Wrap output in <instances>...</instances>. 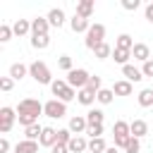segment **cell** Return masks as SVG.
Here are the masks:
<instances>
[{
	"instance_id": "1",
	"label": "cell",
	"mask_w": 153,
	"mask_h": 153,
	"mask_svg": "<svg viewBox=\"0 0 153 153\" xmlns=\"http://www.w3.org/2000/svg\"><path fill=\"white\" fill-rule=\"evenodd\" d=\"M41 112H43V105L36 98H24L17 105V120H19V124L24 129L31 127V124H38V115Z\"/></svg>"
},
{
	"instance_id": "16",
	"label": "cell",
	"mask_w": 153,
	"mask_h": 153,
	"mask_svg": "<svg viewBox=\"0 0 153 153\" xmlns=\"http://www.w3.org/2000/svg\"><path fill=\"white\" fill-rule=\"evenodd\" d=\"M103 120H105V112L98 110V108H91V110L86 112V122H88V127H98V124H103Z\"/></svg>"
},
{
	"instance_id": "20",
	"label": "cell",
	"mask_w": 153,
	"mask_h": 153,
	"mask_svg": "<svg viewBox=\"0 0 153 153\" xmlns=\"http://www.w3.org/2000/svg\"><path fill=\"white\" fill-rule=\"evenodd\" d=\"M48 22H50V26L60 29V26L65 24V12H62L60 7H53V10L48 12Z\"/></svg>"
},
{
	"instance_id": "38",
	"label": "cell",
	"mask_w": 153,
	"mask_h": 153,
	"mask_svg": "<svg viewBox=\"0 0 153 153\" xmlns=\"http://www.w3.org/2000/svg\"><path fill=\"white\" fill-rule=\"evenodd\" d=\"M12 86H14V79L12 76H0V91H12Z\"/></svg>"
},
{
	"instance_id": "43",
	"label": "cell",
	"mask_w": 153,
	"mask_h": 153,
	"mask_svg": "<svg viewBox=\"0 0 153 153\" xmlns=\"http://www.w3.org/2000/svg\"><path fill=\"white\" fill-rule=\"evenodd\" d=\"M7 151H10V141L2 136V139H0V153H7Z\"/></svg>"
},
{
	"instance_id": "37",
	"label": "cell",
	"mask_w": 153,
	"mask_h": 153,
	"mask_svg": "<svg viewBox=\"0 0 153 153\" xmlns=\"http://www.w3.org/2000/svg\"><path fill=\"white\" fill-rule=\"evenodd\" d=\"M14 36V31H12V26H7V24H2L0 26V43H7L10 38Z\"/></svg>"
},
{
	"instance_id": "15",
	"label": "cell",
	"mask_w": 153,
	"mask_h": 153,
	"mask_svg": "<svg viewBox=\"0 0 153 153\" xmlns=\"http://www.w3.org/2000/svg\"><path fill=\"white\" fill-rule=\"evenodd\" d=\"M76 17H84V19H91V14H93V0H81V2H76V12H74Z\"/></svg>"
},
{
	"instance_id": "41",
	"label": "cell",
	"mask_w": 153,
	"mask_h": 153,
	"mask_svg": "<svg viewBox=\"0 0 153 153\" xmlns=\"http://www.w3.org/2000/svg\"><path fill=\"white\" fill-rule=\"evenodd\" d=\"M141 72H143V76H153V60H148V62H143V67H141Z\"/></svg>"
},
{
	"instance_id": "32",
	"label": "cell",
	"mask_w": 153,
	"mask_h": 153,
	"mask_svg": "<svg viewBox=\"0 0 153 153\" xmlns=\"http://www.w3.org/2000/svg\"><path fill=\"white\" fill-rule=\"evenodd\" d=\"M93 55H96L98 60H105V57H112V48H110L108 43H100V45H96V50H93Z\"/></svg>"
},
{
	"instance_id": "19",
	"label": "cell",
	"mask_w": 153,
	"mask_h": 153,
	"mask_svg": "<svg viewBox=\"0 0 153 153\" xmlns=\"http://www.w3.org/2000/svg\"><path fill=\"white\" fill-rule=\"evenodd\" d=\"M38 141H29V139H24V141H19L17 146H14V153H38Z\"/></svg>"
},
{
	"instance_id": "44",
	"label": "cell",
	"mask_w": 153,
	"mask_h": 153,
	"mask_svg": "<svg viewBox=\"0 0 153 153\" xmlns=\"http://www.w3.org/2000/svg\"><path fill=\"white\" fill-rule=\"evenodd\" d=\"M146 19L153 24V2H148V5H146Z\"/></svg>"
},
{
	"instance_id": "14",
	"label": "cell",
	"mask_w": 153,
	"mask_h": 153,
	"mask_svg": "<svg viewBox=\"0 0 153 153\" xmlns=\"http://www.w3.org/2000/svg\"><path fill=\"white\" fill-rule=\"evenodd\" d=\"M112 136L129 139V136H131V127H129V122H124V120H117V122L112 124Z\"/></svg>"
},
{
	"instance_id": "28",
	"label": "cell",
	"mask_w": 153,
	"mask_h": 153,
	"mask_svg": "<svg viewBox=\"0 0 153 153\" xmlns=\"http://www.w3.org/2000/svg\"><path fill=\"white\" fill-rule=\"evenodd\" d=\"M108 151V143H105V139L100 136V139H91L88 141V153H105Z\"/></svg>"
},
{
	"instance_id": "3",
	"label": "cell",
	"mask_w": 153,
	"mask_h": 153,
	"mask_svg": "<svg viewBox=\"0 0 153 153\" xmlns=\"http://www.w3.org/2000/svg\"><path fill=\"white\" fill-rule=\"evenodd\" d=\"M50 91H53V96H57V100H62V103H69V100H74L76 98V88H72L69 84H67V79H57V81H53L50 84Z\"/></svg>"
},
{
	"instance_id": "34",
	"label": "cell",
	"mask_w": 153,
	"mask_h": 153,
	"mask_svg": "<svg viewBox=\"0 0 153 153\" xmlns=\"http://www.w3.org/2000/svg\"><path fill=\"white\" fill-rule=\"evenodd\" d=\"M124 153H141V141H139L136 136H131V139L127 141V148H124Z\"/></svg>"
},
{
	"instance_id": "18",
	"label": "cell",
	"mask_w": 153,
	"mask_h": 153,
	"mask_svg": "<svg viewBox=\"0 0 153 153\" xmlns=\"http://www.w3.org/2000/svg\"><path fill=\"white\" fill-rule=\"evenodd\" d=\"M67 148H69V153H84V151H88V141L84 136H72Z\"/></svg>"
},
{
	"instance_id": "35",
	"label": "cell",
	"mask_w": 153,
	"mask_h": 153,
	"mask_svg": "<svg viewBox=\"0 0 153 153\" xmlns=\"http://www.w3.org/2000/svg\"><path fill=\"white\" fill-rule=\"evenodd\" d=\"M57 67L65 69V72H72V69H74V67H72V57H69V55H60V57H57Z\"/></svg>"
},
{
	"instance_id": "10",
	"label": "cell",
	"mask_w": 153,
	"mask_h": 153,
	"mask_svg": "<svg viewBox=\"0 0 153 153\" xmlns=\"http://www.w3.org/2000/svg\"><path fill=\"white\" fill-rule=\"evenodd\" d=\"M38 143L45 146V148H53V146L57 143V129H53V127H43V134H41Z\"/></svg>"
},
{
	"instance_id": "25",
	"label": "cell",
	"mask_w": 153,
	"mask_h": 153,
	"mask_svg": "<svg viewBox=\"0 0 153 153\" xmlns=\"http://www.w3.org/2000/svg\"><path fill=\"white\" fill-rule=\"evenodd\" d=\"M76 100H79L81 105H88V108H91L93 100H96V93H93L91 88H81V91L76 93Z\"/></svg>"
},
{
	"instance_id": "17",
	"label": "cell",
	"mask_w": 153,
	"mask_h": 153,
	"mask_svg": "<svg viewBox=\"0 0 153 153\" xmlns=\"http://www.w3.org/2000/svg\"><path fill=\"white\" fill-rule=\"evenodd\" d=\"M129 127H131V136H136V139H143L148 134L146 120H134V122H129Z\"/></svg>"
},
{
	"instance_id": "40",
	"label": "cell",
	"mask_w": 153,
	"mask_h": 153,
	"mask_svg": "<svg viewBox=\"0 0 153 153\" xmlns=\"http://www.w3.org/2000/svg\"><path fill=\"white\" fill-rule=\"evenodd\" d=\"M139 5H141L139 0H122V7H124V10H129V12H134Z\"/></svg>"
},
{
	"instance_id": "29",
	"label": "cell",
	"mask_w": 153,
	"mask_h": 153,
	"mask_svg": "<svg viewBox=\"0 0 153 153\" xmlns=\"http://www.w3.org/2000/svg\"><path fill=\"white\" fill-rule=\"evenodd\" d=\"M139 105H141V108H151V105H153V88L139 91Z\"/></svg>"
},
{
	"instance_id": "26",
	"label": "cell",
	"mask_w": 153,
	"mask_h": 153,
	"mask_svg": "<svg viewBox=\"0 0 153 153\" xmlns=\"http://www.w3.org/2000/svg\"><path fill=\"white\" fill-rule=\"evenodd\" d=\"M136 43H134V38L129 36V33H120L117 36V43H115V48H122V50H131Z\"/></svg>"
},
{
	"instance_id": "12",
	"label": "cell",
	"mask_w": 153,
	"mask_h": 153,
	"mask_svg": "<svg viewBox=\"0 0 153 153\" xmlns=\"http://www.w3.org/2000/svg\"><path fill=\"white\" fill-rule=\"evenodd\" d=\"M122 74H124V79L131 81V84H139V81L143 79V72H141L139 67H134V65H124V67H122Z\"/></svg>"
},
{
	"instance_id": "9",
	"label": "cell",
	"mask_w": 153,
	"mask_h": 153,
	"mask_svg": "<svg viewBox=\"0 0 153 153\" xmlns=\"http://www.w3.org/2000/svg\"><path fill=\"white\" fill-rule=\"evenodd\" d=\"M48 29H50L48 17H36V19H31V36H48Z\"/></svg>"
},
{
	"instance_id": "13",
	"label": "cell",
	"mask_w": 153,
	"mask_h": 153,
	"mask_svg": "<svg viewBox=\"0 0 153 153\" xmlns=\"http://www.w3.org/2000/svg\"><path fill=\"white\" fill-rule=\"evenodd\" d=\"M69 26H72V31H74V33H86V31L91 29V22H88V19H84V17H76V14H74V17L69 19Z\"/></svg>"
},
{
	"instance_id": "4",
	"label": "cell",
	"mask_w": 153,
	"mask_h": 153,
	"mask_svg": "<svg viewBox=\"0 0 153 153\" xmlns=\"http://www.w3.org/2000/svg\"><path fill=\"white\" fill-rule=\"evenodd\" d=\"M84 43H86V48H91V50H96V45L105 43V26H103V24H91V29L86 31Z\"/></svg>"
},
{
	"instance_id": "22",
	"label": "cell",
	"mask_w": 153,
	"mask_h": 153,
	"mask_svg": "<svg viewBox=\"0 0 153 153\" xmlns=\"http://www.w3.org/2000/svg\"><path fill=\"white\" fill-rule=\"evenodd\" d=\"M112 91H115V96H131L134 86H131V81H127V79H120V81H115Z\"/></svg>"
},
{
	"instance_id": "2",
	"label": "cell",
	"mask_w": 153,
	"mask_h": 153,
	"mask_svg": "<svg viewBox=\"0 0 153 153\" xmlns=\"http://www.w3.org/2000/svg\"><path fill=\"white\" fill-rule=\"evenodd\" d=\"M29 76H31L36 84H53L50 67H48L43 60H33V62L29 65Z\"/></svg>"
},
{
	"instance_id": "8",
	"label": "cell",
	"mask_w": 153,
	"mask_h": 153,
	"mask_svg": "<svg viewBox=\"0 0 153 153\" xmlns=\"http://www.w3.org/2000/svg\"><path fill=\"white\" fill-rule=\"evenodd\" d=\"M74 136H81V134H86V129H88V122H86V115H74L72 120H69V127H67Z\"/></svg>"
},
{
	"instance_id": "7",
	"label": "cell",
	"mask_w": 153,
	"mask_h": 153,
	"mask_svg": "<svg viewBox=\"0 0 153 153\" xmlns=\"http://www.w3.org/2000/svg\"><path fill=\"white\" fill-rule=\"evenodd\" d=\"M14 120H17V110L14 108H0V134H7L12 127H14Z\"/></svg>"
},
{
	"instance_id": "30",
	"label": "cell",
	"mask_w": 153,
	"mask_h": 153,
	"mask_svg": "<svg viewBox=\"0 0 153 153\" xmlns=\"http://www.w3.org/2000/svg\"><path fill=\"white\" fill-rule=\"evenodd\" d=\"M24 134H26V139H29V141H38V139H41V134H43V127H41V124H31V127H26V129H24Z\"/></svg>"
},
{
	"instance_id": "27",
	"label": "cell",
	"mask_w": 153,
	"mask_h": 153,
	"mask_svg": "<svg viewBox=\"0 0 153 153\" xmlns=\"http://www.w3.org/2000/svg\"><path fill=\"white\" fill-rule=\"evenodd\" d=\"M112 98H115V91H112V88H100V91L96 93V100H98L100 105H110Z\"/></svg>"
},
{
	"instance_id": "36",
	"label": "cell",
	"mask_w": 153,
	"mask_h": 153,
	"mask_svg": "<svg viewBox=\"0 0 153 153\" xmlns=\"http://www.w3.org/2000/svg\"><path fill=\"white\" fill-rule=\"evenodd\" d=\"M86 88H91V91H93V93H98V91H100V88H103V79H100V76H98V74H93V76H91V79H88V86H86Z\"/></svg>"
},
{
	"instance_id": "11",
	"label": "cell",
	"mask_w": 153,
	"mask_h": 153,
	"mask_svg": "<svg viewBox=\"0 0 153 153\" xmlns=\"http://www.w3.org/2000/svg\"><path fill=\"white\" fill-rule=\"evenodd\" d=\"M131 57H134V60H139V62L143 65V62H148V60H151V48H148L146 43H136V45L131 48Z\"/></svg>"
},
{
	"instance_id": "39",
	"label": "cell",
	"mask_w": 153,
	"mask_h": 153,
	"mask_svg": "<svg viewBox=\"0 0 153 153\" xmlns=\"http://www.w3.org/2000/svg\"><path fill=\"white\" fill-rule=\"evenodd\" d=\"M103 131H105V127H103V124H98V127H88V129H86V134H88L91 139H100V136H103Z\"/></svg>"
},
{
	"instance_id": "5",
	"label": "cell",
	"mask_w": 153,
	"mask_h": 153,
	"mask_svg": "<svg viewBox=\"0 0 153 153\" xmlns=\"http://www.w3.org/2000/svg\"><path fill=\"white\" fill-rule=\"evenodd\" d=\"M88 79H91V74L86 69H81V67H74L72 72H67V84L72 88H79V91L88 86Z\"/></svg>"
},
{
	"instance_id": "31",
	"label": "cell",
	"mask_w": 153,
	"mask_h": 153,
	"mask_svg": "<svg viewBox=\"0 0 153 153\" xmlns=\"http://www.w3.org/2000/svg\"><path fill=\"white\" fill-rule=\"evenodd\" d=\"M31 45L36 50H45L50 45V36H31Z\"/></svg>"
},
{
	"instance_id": "24",
	"label": "cell",
	"mask_w": 153,
	"mask_h": 153,
	"mask_svg": "<svg viewBox=\"0 0 153 153\" xmlns=\"http://www.w3.org/2000/svg\"><path fill=\"white\" fill-rule=\"evenodd\" d=\"M129 57H131V50H122V48H112V60L117 65H129Z\"/></svg>"
},
{
	"instance_id": "42",
	"label": "cell",
	"mask_w": 153,
	"mask_h": 153,
	"mask_svg": "<svg viewBox=\"0 0 153 153\" xmlns=\"http://www.w3.org/2000/svg\"><path fill=\"white\" fill-rule=\"evenodd\" d=\"M50 153H69V148H67V146H62V143H55V146L50 148Z\"/></svg>"
},
{
	"instance_id": "45",
	"label": "cell",
	"mask_w": 153,
	"mask_h": 153,
	"mask_svg": "<svg viewBox=\"0 0 153 153\" xmlns=\"http://www.w3.org/2000/svg\"><path fill=\"white\" fill-rule=\"evenodd\" d=\"M105 153H117V148H115V146H108V151H105Z\"/></svg>"
},
{
	"instance_id": "6",
	"label": "cell",
	"mask_w": 153,
	"mask_h": 153,
	"mask_svg": "<svg viewBox=\"0 0 153 153\" xmlns=\"http://www.w3.org/2000/svg\"><path fill=\"white\" fill-rule=\"evenodd\" d=\"M43 115H45V117H50V120H60V117H65V115H67V103H62V100L53 98V100L43 103Z\"/></svg>"
},
{
	"instance_id": "33",
	"label": "cell",
	"mask_w": 153,
	"mask_h": 153,
	"mask_svg": "<svg viewBox=\"0 0 153 153\" xmlns=\"http://www.w3.org/2000/svg\"><path fill=\"white\" fill-rule=\"evenodd\" d=\"M72 131L69 129H57V143H62V146H69V141H72Z\"/></svg>"
},
{
	"instance_id": "23",
	"label": "cell",
	"mask_w": 153,
	"mask_h": 153,
	"mask_svg": "<svg viewBox=\"0 0 153 153\" xmlns=\"http://www.w3.org/2000/svg\"><path fill=\"white\" fill-rule=\"evenodd\" d=\"M29 74V67L24 65V62H14L12 67H10V76L14 79V81H19V79H24Z\"/></svg>"
},
{
	"instance_id": "21",
	"label": "cell",
	"mask_w": 153,
	"mask_h": 153,
	"mask_svg": "<svg viewBox=\"0 0 153 153\" xmlns=\"http://www.w3.org/2000/svg\"><path fill=\"white\" fill-rule=\"evenodd\" d=\"M12 31H14V36H26V33H31V19H17V22L12 24Z\"/></svg>"
}]
</instances>
